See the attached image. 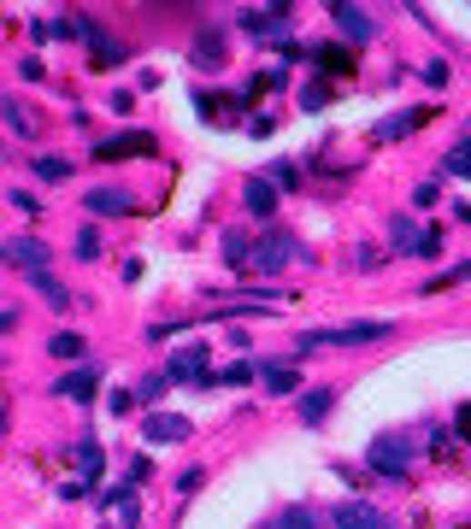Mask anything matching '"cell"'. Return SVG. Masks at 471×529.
<instances>
[{
  "label": "cell",
  "mask_w": 471,
  "mask_h": 529,
  "mask_svg": "<svg viewBox=\"0 0 471 529\" xmlns=\"http://www.w3.org/2000/svg\"><path fill=\"white\" fill-rule=\"evenodd\" d=\"M430 118H436V112H425V106H406V112H395L389 124H377V130H371V142H401V135L425 130Z\"/></svg>",
  "instance_id": "9"
},
{
  "label": "cell",
  "mask_w": 471,
  "mask_h": 529,
  "mask_svg": "<svg viewBox=\"0 0 471 529\" xmlns=\"http://www.w3.org/2000/svg\"><path fill=\"white\" fill-rule=\"evenodd\" d=\"M30 171L42 176V183H65V176H71V165H65L59 154H35V159H30Z\"/></svg>",
  "instance_id": "18"
},
{
  "label": "cell",
  "mask_w": 471,
  "mask_h": 529,
  "mask_svg": "<svg viewBox=\"0 0 471 529\" xmlns=\"http://www.w3.org/2000/svg\"><path fill=\"white\" fill-rule=\"evenodd\" d=\"M30 35L35 42H65V35H77V18H42Z\"/></svg>",
  "instance_id": "19"
},
{
  "label": "cell",
  "mask_w": 471,
  "mask_h": 529,
  "mask_svg": "<svg viewBox=\"0 0 471 529\" xmlns=\"http://www.w3.org/2000/svg\"><path fill=\"white\" fill-rule=\"evenodd\" d=\"M389 235H395V247H406V254H418V242H425V235L413 230V218H389Z\"/></svg>",
  "instance_id": "22"
},
{
  "label": "cell",
  "mask_w": 471,
  "mask_h": 529,
  "mask_svg": "<svg viewBox=\"0 0 471 529\" xmlns=\"http://www.w3.org/2000/svg\"><path fill=\"white\" fill-rule=\"evenodd\" d=\"M6 200H12V206H18V212H24V218H42V200H35V195H24V188H12V195H6Z\"/></svg>",
  "instance_id": "28"
},
{
  "label": "cell",
  "mask_w": 471,
  "mask_h": 529,
  "mask_svg": "<svg viewBox=\"0 0 471 529\" xmlns=\"http://www.w3.org/2000/svg\"><path fill=\"white\" fill-rule=\"evenodd\" d=\"M47 353H54V359H83V353H89V342H83V335H71V330H59L54 342H47Z\"/></svg>",
  "instance_id": "20"
},
{
  "label": "cell",
  "mask_w": 471,
  "mask_h": 529,
  "mask_svg": "<svg viewBox=\"0 0 471 529\" xmlns=\"http://www.w3.org/2000/svg\"><path fill=\"white\" fill-rule=\"evenodd\" d=\"M259 383L271 388V394H295V388H301V376H295V364H259Z\"/></svg>",
  "instance_id": "16"
},
{
  "label": "cell",
  "mask_w": 471,
  "mask_h": 529,
  "mask_svg": "<svg viewBox=\"0 0 471 529\" xmlns=\"http://www.w3.org/2000/svg\"><path fill=\"white\" fill-rule=\"evenodd\" d=\"M6 259L18 264L24 276H42L47 271V247L35 242V235H12V242H6Z\"/></svg>",
  "instance_id": "10"
},
{
  "label": "cell",
  "mask_w": 471,
  "mask_h": 529,
  "mask_svg": "<svg viewBox=\"0 0 471 529\" xmlns=\"http://www.w3.org/2000/svg\"><path fill=\"white\" fill-rule=\"evenodd\" d=\"M418 77H425L430 88H442V83H448V59H430V65L418 71Z\"/></svg>",
  "instance_id": "29"
},
{
  "label": "cell",
  "mask_w": 471,
  "mask_h": 529,
  "mask_svg": "<svg viewBox=\"0 0 471 529\" xmlns=\"http://www.w3.org/2000/svg\"><path fill=\"white\" fill-rule=\"evenodd\" d=\"M242 30H247V35H259V42H289V6L242 12Z\"/></svg>",
  "instance_id": "5"
},
{
  "label": "cell",
  "mask_w": 471,
  "mask_h": 529,
  "mask_svg": "<svg viewBox=\"0 0 471 529\" xmlns=\"http://www.w3.org/2000/svg\"><path fill=\"white\" fill-rule=\"evenodd\" d=\"M371 471H383V476H406V464H413V447H406L401 435H383V441H371Z\"/></svg>",
  "instance_id": "2"
},
{
  "label": "cell",
  "mask_w": 471,
  "mask_h": 529,
  "mask_svg": "<svg viewBox=\"0 0 471 529\" xmlns=\"http://www.w3.org/2000/svg\"><path fill=\"white\" fill-rule=\"evenodd\" d=\"M77 254L83 259H101V235H95V230H77Z\"/></svg>",
  "instance_id": "30"
},
{
  "label": "cell",
  "mask_w": 471,
  "mask_h": 529,
  "mask_svg": "<svg viewBox=\"0 0 471 529\" xmlns=\"http://www.w3.org/2000/svg\"><path fill=\"white\" fill-rule=\"evenodd\" d=\"M454 424H460V435L471 441V406H460V418H454Z\"/></svg>",
  "instance_id": "31"
},
{
  "label": "cell",
  "mask_w": 471,
  "mask_h": 529,
  "mask_svg": "<svg viewBox=\"0 0 471 529\" xmlns=\"http://www.w3.org/2000/svg\"><path fill=\"white\" fill-rule=\"evenodd\" d=\"M95 388H101V364H83V371L59 376V383H54V394H59V400H89Z\"/></svg>",
  "instance_id": "13"
},
{
  "label": "cell",
  "mask_w": 471,
  "mask_h": 529,
  "mask_svg": "<svg viewBox=\"0 0 471 529\" xmlns=\"http://www.w3.org/2000/svg\"><path fill=\"white\" fill-rule=\"evenodd\" d=\"M142 435L147 441H189V418H177V412H147Z\"/></svg>",
  "instance_id": "12"
},
{
  "label": "cell",
  "mask_w": 471,
  "mask_h": 529,
  "mask_svg": "<svg viewBox=\"0 0 471 529\" xmlns=\"http://www.w3.org/2000/svg\"><path fill=\"white\" fill-rule=\"evenodd\" d=\"M154 135L147 130H124V135H106V142H95V159H135V154H154Z\"/></svg>",
  "instance_id": "4"
},
{
  "label": "cell",
  "mask_w": 471,
  "mask_h": 529,
  "mask_svg": "<svg viewBox=\"0 0 471 529\" xmlns=\"http://www.w3.org/2000/svg\"><path fill=\"white\" fill-rule=\"evenodd\" d=\"M254 376H259V364H247V359H236V364H230V371H218V383H230V388H236V383H254Z\"/></svg>",
  "instance_id": "27"
},
{
  "label": "cell",
  "mask_w": 471,
  "mask_h": 529,
  "mask_svg": "<svg viewBox=\"0 0 471 529\" xmlns=\"http://www.w3.org/2000/svg\"><path fill=\"white\" fill-rule=\"evenodd\" d=\"M83 212H95V218H130V212H135V195H130V188L101 183V188H89V195H83Z\"/></svg>",
  "instance_id": "1"
},
{
  "label": "cell",
  "mask_w": 471,
  "mask_h": 529,
  "mask_svg": "<svg viewBox=\"0 0 471 529\" xmlns=\"http://www.w3.org/2000/svg\"><path fill=\"white\" fill-rule=\"evenodd\" d=\"M225 259L236 264V271H242V264H254V247H247V235H236V230L225 235Z\"/></svg>",
  "instance_id": "23"
},
{
  "label": "cell",
  "mask_w": 471,
  "mask_h": 529,
  "mask_svg": "<svg viewBox=\"0 0 471 529\" xmlns=\"http://www.w3.org/2000/svg\"><path fill=\"white\" fill-rule=\"evenodd\" d=\"M165 376L171 383H213V371H206V347H183L165 359Z\"/></svg>",
  "instance_id": "6"
},
{
  "label": "cell",
  "mask_w": 471,
  "mask_h": 529,
  "mask_svg": "<svg viewBox=\"0 0 471 529\" xmlns=\"http://www.w3.org/2000/svg\"><path fill=\"white\" fill-rule=\"evenodd\" d=\"M266 529H318V518L295 506V512H283V518H277V524H266Z\"/></svg>",
  "instance_id": "26"
},
{
  "label": "cell",
  "mask_w": 471,
  "mask_h": 529,
  "mask_svg": "<svg viewBox=\"0 0 471 529\" xmlns=\"http://www.w3.org/2000/svg\"><path fill=\"white\" fill-rule=\"evenodd\" d=\"M330 18H336V30L348 35V42H371V35H377V18L359 12V6H348V0H330Z\"/></svg>",
  "instance_id": "7"
},
{
  "label": "cell",
  "mask_w": 471,
  "mask_h": 529,
  "mask_svg": "<svg viewBox=\"0 0 471 529\" xmlns=\"http://www.w3.org/2000/svg\"><path fill=\"white\" fill-rule=\"evenodd\" d=\"M77 464H83L89 476H101V471H106V447H101V441H77Z\"/></svg>",
  "instance_id": "21"
},
{
  "label": "cell",
  "mask_w": 471,
  "mask_h": 529,
  "mask_svg": "<svg viewBox=\"0 0 471 529\" xmlns=\"http://www.w3.org/2000/svg\"><path fill=\"white\" fill-rule=\"evenodd\" d=\"M313 59H318L325 71H354V59L342 54V47H313Z\"/></svg>",
  "instance_id": "24"
},
{
  "label": "cell",
  "mask_w": 471,
  "mask_h": 529,
  "mask_svg": "<svg viewBox=\"0 0 471 529\" xmlns=\"http://www.w3.org/2000/svg\"><path fill=\"white\" fill-rule=\"evenodd\" d=\"M295 259H306L301 242H295V235H277V230L254 247V264H259V271H283V264H295Z\"/></svg>",
  "instance_id": "3"
},
{
  "label": "cell",
  "mask_w": 471,
  "mask_h": 529,
  "mask_svg": "<svg viewBox=\"0 0 471 529\" xmlns=\"http://www.w3.org/2000/svg\"><path fill=\"white\" fill-rule=\"evenodd\" d=\"M330 406H336V388H306V394H301V418L306 424H325Z\"/></svg>",
  "instance_id": "17"
},
{
  "label": "cell",
  "mask_w": 471,
  "mask_h": 529,
  "mask_svg": "<svg viewBox=\"0 0 471 529\" xmlns=\"http://www.w3.org/2000/svg\"><path fill=\"white\" fill-rule=\"evenodd\" d=\"M242 200H247V212H254L259 224L277 218V188H271L266 176H247V183H242Z\"/></svg>",
  "instance_id": "11"
},
{
  "label": "cell",
  "mask_w": 471,
  "mask_h": 529,
  "mask_svg": "<svg viewBox=\"0 0 471 529\" xmlns=\"http://www.w3.org/2000/svg\"><path fill=\"white\" fill-rule=\"evenodd\" d=\"M266 183H271V188H295V183H301V171H295L289 159H277V165L266 171Z\"/></svg>",
  "instance_id": "25"
},
{
  "label": "cell",
  "mask_w": 471,
  "mask_h": 529,
  "mask_svg": "<svg viewBox=\"0 0 471 529\" xmlns=\"http://www.w3.org/2000/svg\"><path fill=\"white\" fill-rule=\"evenodd\" d=\"M383 335H389V324H342V330H330V342L336 347H359V342H383Z\"/></svg>",
  "instance_id": "15"
},
{
  "label": "cell",
  "mask_w": 471,
  "mask_h": 529,
  "mask_svg": "<svg viewBox=\"0 0 471 529\" xmlns=\"http://www.w3.org/2000/svg\"><path fill=\"white\" fill-rule=\"evenodd\" d=\"M0 112H6V130H12V135H24V142H30V135L42 130V124H35V112L24 106L18 95H6V100H0Z\"/></svg>",
  "instance_id": "14"
},
{
  "label": "cell",
  "mask_w": 471,
  "mask_h": 529,
  "mask_svg": "<svg viewBox=\"0 0 471 529\" xmlns=\"http://www.w3.org/2000/svg\"><path fill=\"white\" fill-rule=\"evenodd\" d=\"M330 524L336 529H389V518H383L377 506H366V500H342V506L330 512Z\"/></svg>",
  "instance_id": "8"
}]
</instances>
